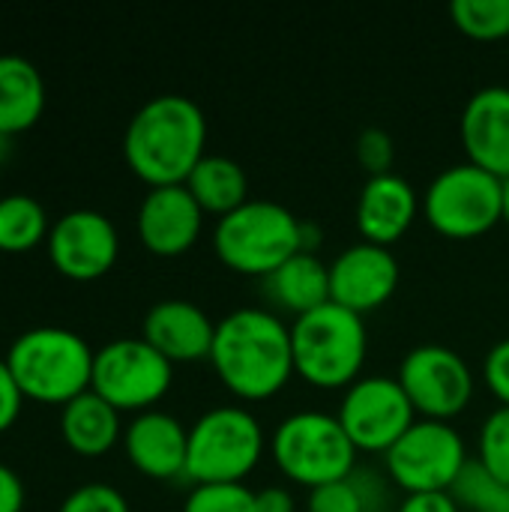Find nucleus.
<instances>
[{"label": "nucleus", "instance_id": "nucleus-12", "mask_svg": "<svg viewBox=\"0 0 509 512\" xmlns=\"http://www.w3.org/2000/svg\"><path fill=\"white\" fill-rule=\"evenodd\" d=\"M339 423L357 450L387 453L417 420V411L396 375H360L345 387Z\"/></svg>", "mask_w": 509, "mask_h": 512}, {"label": "nucleus", "instance_id": "nucleus-37", "mask_svg": "<svg viewBox=\"0 0 509 512\" xmlns=\"http://www.w3.org/2000/svg\"><path fill=\"white\" fill-rule=\"evenodd\" d=\"M255 507L258 512H294L297 501L285 486H267L255 492Z\"/></svg>", "mask_w": 509, "mask_h": 512}, {"label": "nucleus", "instance_id": "nucleus-10", "mask_svg": "<svg viewBox=\"0 0 509 512\" xmlns=\"http://www.w3.org/2000/svg\"><path fill=\"white\" fill-rule=\"evenodd\" d=\"M468 459V444L453 423L417 417L414 426L384 453V468L405 495L450 492Z\"/></svg>", "mask_w": 509, "mask_h": 512}, {"label": "nucleus", "instance_id": "nucleus-11", "mask_svg": "<svg viewBox=\"0 0 509 512\" xmlns=\"http://www.w3.org/2000/svg\"><path fill=\"white\" fill-rule=\"evenodd\" d=\"M414 411L426 420H453L474 399V369L450 345H414L396 372Z\"/></svg>", "mask_w": 509, "mask_h": 512}, {"label": "nucleus", "instance_id": "nucleus-16", "mask_svg": "<svg viewBox=\"0 0 509 512\" xmlns=\"http://www.w3.org/2000/svg\"><path fill=\"white\" fill-rule=\"evenodd\" d=\"M141 336L171 363H195L210 360L216 321L192 300L165 297L144 312Z\"/></svg>", "mask_w": 509, "mask_h": 512}, {"label": "nucleus", "instance_id": "nucleus-29", "mask_svg": "<svg viewBox=\"0 0 509 512\" xmlns=\"http://www.w3.org/2000/svg\"><path fill=\"white\" fill-rule=\"evenodd\" d=\"M57 512H132V507L111 483H81L60 501Z\"/></svg>", "mask_w": 509, "mask_h": 512}, {"label": "nucleus", "instance_id": "nucleus-26", "mask_svg": "<svg viewBox=\"0 0 509 512\" xmlns=\"http://www.w3.org/2000/svg\"><path fill=\"white\" fill-rule=\"evenodd\" d=\"M450 18L474 39L509 36V0H453Z\"/></svg>", "mask_w": 509, "mask_h": 512}, {"label": "nucleus", "instance_id": "nucleus-18", "mask_svg": "<svg viewBox=\"0 0 509 512\" xmlns=\"http://www.w3.org/2000/svg\"><path fill=\"white\" fill-rule=\"evenodd\" d=\"M459 135L468 153V162L509 177V87L486 84L474 90L465 102Z\"/></svg>", "mask_w": 509, "mask_h": 512}, {"label": "nucleus", "instance_id": "nucleus-17", "mask_svg": "<svg viewBox=\"0 0 509 512\" xmlns=\"http://www.w3.org/2000/svg\"><path fill=\"white\" fill-rule=\"evenodd\" d=\"M126 459L147 477H186L189 429L162 408L138 411L123 429Z\"/></svg>", "mask_w": 509, "mask_h": 512}, {"label": "nucleus", "instance_id": "nucleus-14", "mask_svg": "<svg viewBox=\"0 0 509 512\" xmlns=\"http://www.w3.org/2000/svg\"><path fill=\"white\" fill-rule=\"evenodd\" d=\"M330 264V300L366 315L384 306L399 288V258L390 246L357 240L345 246Z\"/></svg>", "mask_w": 509, "mask_h": 512}, {"label": "nucleus", "instance_id": "nucleus-22", "mask_svg": "<svg viewBox=\"0 0 509 512\" xmlns=\"http://www.w3.org/2000/svg\"><path fill=\"white\" fill-rule=\"evenodd\" d=\"M45 108L42 72L21 54H0V129L18 135L30 129Z\"/></svg>", "mask_w": 509, "mask_h": 512}, {"label": "nucleus", "instance_id": "nucleus-24", "mask_svg": "<svg viewBox=\"0 0 509 512\" xmlns=\"http://www.w3.org/2000/svg\"><path fill=\"white\" fill-rule=\"evenodd\" d=\"M48 213L39 198L27 192H9L0 198V249L27 252L48 240Z\"/></svg>", "mask_w": 509, "mask_h": 512}, {"label": "nucleus", "instance_id": "nucleus-8", "mask_svg": "<svg viewBox=\"0 0 509 512\" xmlns=\"http://www.w3.org/2000/svg\"><path fill=\"white\" fill-rule=\"evenodd\" d=\"M423 216L444 237H480L504 219V180L474 162L447 165L423 189Z\"/></svg>", "mask_w": 509, "mask_h": 512}, {"label": "nucleus", "instance_id": "nucleus-36", "mask_svg": "<svg viewBox=\"0 0 509 512\" xmlns=\"http://www.w3.org/2000/svg\"><path fill=\"white\" fill-rule=\"evenodd\" d=\"M24 510V483L21 477L0 462V512Z\"/></svg>", "mask_w": 509, "mask_h": 512}, {"label": "nucleus", "instance_id": "nucleus-15", "mask_svg": "<svg viewBox=\"0 0 509 512\" xmlns=\"http://www.w3.org/2000/svg\"><path fill=\"white\" fill-rule=\"evenodd\" d=\"M204 210L186 183L150 186L138 204V237L156 255H180L195 246L204 228Z\"/></svg>", "mask_w": 509, "mask_h": 512}, {"label": "nucleus", "instance_id": "nucleus-28", "mask_svg": "<svg viewBox=\"0 0 509 512\" xmlns=\"http://www.w3.org/2000/svg\"><path fill=\"white\" fill-rule=\"evenodd\" d=\"M477 459L509 486V405L486 414L477 435Z\"/></svg>", "mask_w": 509, "mask_h": 512}, {"label": "nucleus", "instance_id": "nucleus-23", "mask_svg": "<svg viewBox=\"0 0 509 512\" xmlns=\"http://www.w3.org/2000/svg\"><path fill=\"white\" fill-rule=\"evenodd\" d=\"M186 189L195 195L201 210L213 213L216 219L249 201L246 168L225 153H204V159L186 177Z\"/></svg>", "mask_w": 509, "mask_h": 512}, {"label": "nucleus", "instance_id": "nucleus-39", "mask_svg": "<svg viewBox=\"0 0 509 512\" xmlns=\"http://www.w3.org/2000/svg\"><path fill=\"white\" fill-rule=\"evenodd\" d=\"M504 219L509 222V177H504Z\"/></svg>", "mask_w": 509, "mask_h": 512}, {"label": "nucleus", "instance_id": "nucleus-31", "mask_svg": "<svg viewBox=\"0 0 509 512\" xmlns=\"http://www.w3.org/2000/svg\"><path fill=\"white\" fill-rule=\"evenodd\" d=\"M306 512H366L363 495L351 477L309 489L306 498Z\"/></svg>", "mask_w": 509, "mask_h": 512}, {"label": "nucleus", "instance_id": "nucleus-13", "mask_svg": "<svg viewBox=\"0 0 509 512\" xmlns=\"http://www.w3.org/2000/svg\"><path fill=\"white\" fill-rule=\"evenodd\" d=\"M45 246L57 273L84 282L114 267L120 252V234L105 213L78 207L51 222Z\"/></svg>", "mask_w": 509, "mask_h": 512}, {"label": "nucleus", "instance_id": "nucleus-7", "mask_svg": "<svg viewBox=\"0 0 509 512\" xmlns=\"http://www.w3.org/2000/svg\"><path fill=\"white\" fill-rule=\"evenodd\" d=\"M267 435L243 405H213L189 426L186 477L192 483H243L261 462Z\"/></svg>", "mask_w": 509, "mask_h": 512}, {"label": "nucleus", "instance_id": "nucleus-20", "mask_svg": "<svg viewBox=\"0 0 509 512\" xmlns=\"http://www.w3.org/2000/svg\"><path fill=\"white\" fill-rule=\"evenodd\" d=\"M261 291L267 309L297 318L330 300V264L321 261L318 252H297L261 279Z\"/></svg>", "mask_w": 509, "mask_h": 512}, {"label": "nucleus", "instance_id": "nucleus-19", "mask_svg": "<svg viewBox=\"0 0 509 512\" xmlns=\"http://www.w3.org/2000/svg\"><path fill=\"white\" fill-rule=\"evenodd\" d=\"M423 210V195H417L414 183L399 171L366 177L357 198V228L363 240L393 246L414 225Z\"/></svg>", "mask_w": 509, "mask_h": 512}, {"label": "nucleus", "instance_id": "nucleus-32", "mask_svg": "<svg viewBox=\"0 0 509 512\" xmlns=\"http://www.w3.org/2000/svg\"><path fill=\"white\" fill-rule=\"evenodd\" d=\"M483 378L489 390L501 399V405H509V336L498 339L486 360H483Z\"/></svg>", "mask_w": 509, "mask_h": 512}, {"label": "nucleus", "instance_id": "nucleus-21", "mask_svg": "<svg viewBox=\"0 0 509 512\" xmlns=\"http://www.w3.org/2000/svg\"><path fill=\"white\" fill-rule=\"evenodd\" d=\"M120 411L102 399L96 390H84L66 405H60V432L63 441L81 456H102L117 441H123Z\"/></svg>", "mask_w": 509, "mask_h": 512}, {"label": "nucleus", "instance_id": "nucleus-38", "mask_svg": "<svg viewBox=\"0 0 509 512\" xmlns=\"http://www.w3.org/2000/svg\"><path fill=\"white\" fill-rule=\"evenodd\" d=\"M12 138H15V135H9V132L0 129V165H6V162L12 159V150H15Z\"/></svg>", "mask_w": 509, "mask_h": 512}, {"label": "nucleus", "instance_id": "nucleus-2", "mask_svg": "<svg viewBox=\"0 0 509 512\" xmlns=\"http://www.w3.org/2000/svg\"><path fill=\"white\" fill-rule=\"evenodd\" d=\"M207 117L192 96L159 93L150 96L126 123L123 156L126 165L150 186L186 183L192 168L204 159Z\"/></svg>", "mask_w": 509, "mask_h": 512}, {"label": "nucleus", "instance_id": "nucleus-4", "mask_svg": "<svg viewBox=\"0 0 509 512\" xmlns=\"http://www.w3.org/2000/svg\"><path fill=\"white\" fill-rule=\"evenodd\" d=\"M93 357L96 351L81 333L48 324L18 333L3 360L24 396L66 405L78 393L90 390Z\"/></svg>", "mask_w": 509, "mask_h": 512}, {"label": "nucleus", "instance_id": "nucleus-34", "mask_svg": "<svg viewBox=\"0 0 509 512\" xmlns=\"http://www.w3.org/2000/svg\"><path fill=\"white\" fill-rule=\"evenodd\" d=\"M21 402H24V393H21L15 375L9 372L6 360L0 357V432H6L18 420Z\"/></svg>", "mask_w": 509, "mask_h": 512}, {"label": "nucleus", "instance_id": "nucleus-1", "mask_svg": "<svg viewBox=\"0 0 509 512\" xmlns=\"http://www.w3.org/2000/svg\"><path fill=\"white\" fill-rule=\"evenodd\" d=\"M210 363L234 396L270 399L297 375L291 324L267 306L231 309L216 321Z\"/></svg>", "mask_w": 509, "mask_h": 512}, {"label": "nucleus", "instance_id": "nucleus-6", "mask_svg": "<svg viewBox=\"0 0 509 512\" xmlns=\"http://www.w3.org/2000/svg\"><path fill=\"white\" fill-rule=\"evenodd\" d=\"M357 447L348 438L336 414L318 408L291 411L270 432V456L279 471L306 486L318 489L351 477L357 468Z\"/></svg>", "mask_w": 509, "mask_h": 512}, {"label": "nucleus", "instance_id": "nucleus-5", "mask_svg": "<svg viewBox=\"0 0 509 512\" xmlns=\"http://www.w3.org/2000/svg\"><path fill=\"white\" fill-rule=\"evenodd\" d=\"M213 249L234 273L264 279L279 264L303 252V219L279 201L249 198L216 219Z\"/></svg>", "mask_w": 509, "mask_h": 512}, {"label": "nucleus", "instance_id": "nucleus-35", "mask_svg": "<svg viewBox=\"0 0 509 512\" xmlns=\"http://www.w3.org/2000/svg\"><path fill=\"white\" fill-rule=\"evenodd\" d=\"M396 512H462L450 492H411L405 495Z\"/></svg>", "mask_w": 509, "mask_h": 512}, {"label": "nucleus", "instance_id": "nucleus-3", "mask_svg": "<svg viewBox=\"0 0 509 512\" xmlns=\"http://www.w3.org/2000/svg\"><path fill=\"white\" fill-rule=\"evenodd\" d=\"M294 369L318 390H345L363 372L369 354L366 318L327 300L291 321Z\"/></svg>", "mask_w": 509, "mask_h": 512}, {"label": "nucleus", "instance_id": "nucleus-30", "mask_svg": "<svg viewBox=\"0 0 509 512\" xmlns=\"http://www.w3.org/2000/svg\"><path fill=\"white\" fill-rule=\"evenodd\" d=\"M354 153H357L360 168H363L369 177H378V174H390V171H393L396 144H393V135H390L387 129H381V126H366V129H360L357 144H354Z\"/></svg>", "mask_w": 509, "mask_h": 512}, {"label": "nucleus", "instance_id": "nucleus-27", "mask_svg": "<svg viewBox=\"0 0 509 512\" xmlns=\"http://www.w3.org/2000/svg\"><path fill=\"white\" fill-rule=\"evenodd\" d=\"M183 512H258L255 489L246 483H195L183 501Z\"/></svg>", "mask_w": 509, "mask_h": 512}, {"label": "nucleus", "instance_id": "nucleus-25", "mask_svg": "<svg viewBox=\"0 0 509 512\" xmlns=\"http://www.w3.org/2000/svg\"><path fill=\"white\" fill-rule=\"evenodd\" d=\"M450 495L468 512H509V486L501 483L477 456L468 459V465L450 486Z\"/></svg>", "mask_w": 509, "mask_h": 512}, {"label": "nucleus", "instance_id": "nucleus-33", "mask_svg": "<svg viewBox=\"0 0 509 512\" xmlns=\"http://www.w3.org/2000/svg\"><path fill=\"white\" fill-rule=\"evenodd\" d=\"M351 480L357 483L360 495H363V504H366V512H384L387 510V501H390V486H387V474L369 468V465H357L351 471Z\"/></svg>", "mask_w": 509, "mask_h": 512}, {"label": "nucleus", "instance_id": "nucleus-9", "mask_svg": "<svg viewBox=\"0 0 509 512\" xmlns=\"http://www.w3.org/2000/svg\"><path fill=\"white\" fill-rule=\"evenodd\" d=\"M174 384V363L144 336H117L96 348L90 390L117 411H147Z\"/></svg>", "mask_w": 509, "mask_h": 512}]
</instances>
